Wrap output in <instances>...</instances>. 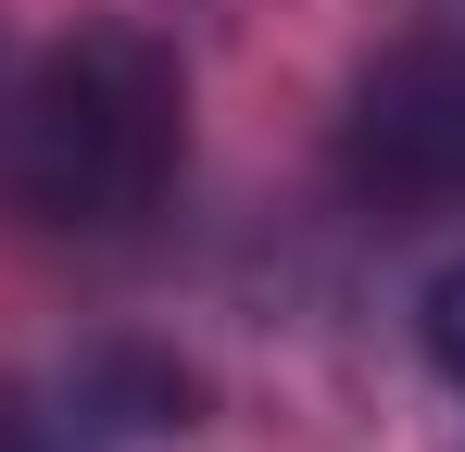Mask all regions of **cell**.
<instances>
[{
    "label": "cell",
    "mask_w": 465,
    "mask_h": 452,
    "mask_svg": "<svg viewBox=\"0 0 465 452\" xmlns=\"http://www.w3.org/2000/svg\"><path fill=\"white\" fill-rule=\"evenodd\" d=\"M453 13H465V0H453Z\"/></svg>",
    "instance_id": "cell-5"
},
{
    "label": "cell",
    "mask_w": 465,
    "mask_h": 452,
    "mask_svg": "<svg viewBox=\"0 0 465 452\" xmlns=\"http://www.w3.org/2000/svg\"><path fill=\"white\" fill-rule=\"evenodd\" d=\"M340 176L390 214H465V38H402L352 75Z\"/></svg>",
    "instance_id": "cell-2"
},
{
    "label": "cell",
    "mask_w": 465,
    "mask_h": 452,
    "mask_svg": "<svg viewBox=\"0 0 465 452\" xmlns=\"http://www.w3.org/2000/svg\"><path fill=\"white\" fill-rule=\"evenodd\" d=\"M0 452H51V415H38L13 377H0Z\"/></svg>",
    "instance_id": "cell-4"
},
{
    "label": "cell",
    "mask_w": 465,
    "mask_h": 452,
    "mask_svg": "<svg viewBox=\"0 0 465 452\" xmlns=\"http://www.w3.org/2000/svg\"><path fill=\"white\" fill-rule=\"evenodd\" d=\"M189 163V64L152 25L101 13L0 64V201H25L64 239H126L163 214Z\"/></svg>",
    "instance_id": "cell-1"
},
{
    "label": "cell",
    "mask_w": 465,
    "mask_h": 452,
    "mask_svg": "<svg viewBox=\"0 0 465 452\" xmlns=\"http://www.w3.org/2000/svg\"><path fill=\"white\" fill-rule=\"evenodd\" d=\"M415 339H428V365L465 389V264H440V277H428V301H415Z\"/></svg>",
    "instance_id": "cell-3"
}]
</instances>
